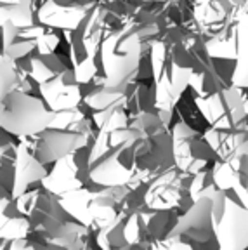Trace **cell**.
<instances>
[{
  "label": "cell",
  "instance_id": "obj_3",
  "mask_svg": "<svg viewBox=\"0 0 248 250\" xmlns=\"http://www.w3.org/2000/svg\"><path fill=\"white\" fill-rule=\"evenodd\" d=\"M16 82H18V75H16L11 58L0 56V101L5 94H9L14 89Z\"/></svg>",
  "mask_w": 248,
  "mask_h": 250
},
{
  "label": "cell",
  "instance_id": "obj_2",
  "mask_svg": "<svg viewBox=\"0 0 248 250\" xmlns=\"http://www.w3.org/2000/svg\"><path fill=\"white\" fill-rule=\"evenodd\" d=\"M85 137L78 132H66V130L43 129L40 141L37 143L35 158L42 165L56 162L62 156L70 155L75 149L83 146Z\"/></svg>",
  "mask_w": 248,
  "mask_h": 250
},
{
  "label": "cell",
  "instance_id": "obj_1",
  "mask_svg": "<svg viewBox=\"0 0 248 250\" xmlns=\"http://www.w3.org/2000/svg\"><path fill=\"white\" fill-rule=\"evenodd\" d=\"M52 115L37 98L12 89L0 101V127L16 136H31L47 129Z\"/></svg>",
  "mask_w": 248,
  "mask_h": 250
}]
</instances>
